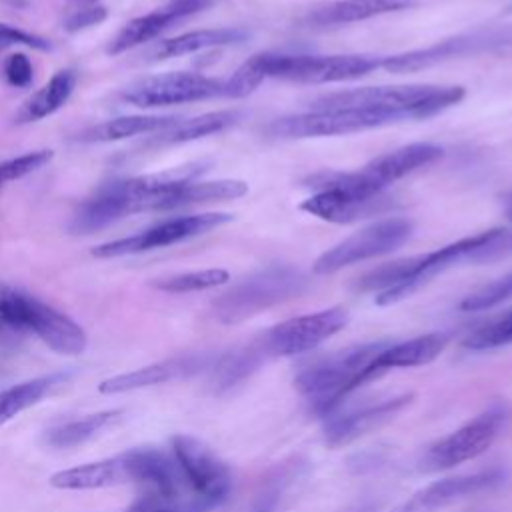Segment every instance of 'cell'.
<instances>
[{"label": "cell", "mask_w": 512, "mask_h": 512, "mask_svg": "<svg viewBox=\"0 0 512 512\" xmlns=\"http://www.w3.org/2000/svg\"><path fill=\"white\" fill-rule=\"evenodd\" d=\"M62 374H50L32 378L20 384H14L0 392V426L10 422L14 416L24 412L26 408L38 404L46 394H50L60 382Z\"/></svg>", "instance_id": "obj_32"}, {"label": "cell", "mask_w": 512, "mask_h": 512, "mask_svg": "<svg viewBox=\"0 0 512 512\" xmlns=\"http://www.w3.org/2000/svg\"><path fill=\"white\" fill-rule=\"evenodd\" d=\"M504 420V408L492 406L484 410L482 414L466 422L462 428L432 444L422 458V468L430 472L448 470L480 456L492 446V442L500 434V428L504 426Z\"/></svg>", "instance_id": "obj_12"}, {"label": "cell", "mask_w": 512, "mask_h": 512, "mask_svg": "<svg viewBox=\"0 0 512 512\" xmlns=\"http://www.w3.org/2000/svg\"><path fill=\"white\" fill-rule=\"evenodd\" d=\"M180 116H160V114H130L118 116L94 124L78 134L80 142H118L138 134H154L174 126Z\"/></svg>", "instance_id": "obj_26"}, {"label": "cell", "mask_w": 512, "mask_h": 512, "mask_svg": "<svg viewBox=\"0 0 512 512\" xmlns=\"http://www.w3.org/2000/svg\"><path fill=\"white\" fill-rule=\"evenodd\" d=\"M414 262H416V256H410V258H400V260L382 264L378 268H372L356 280V290L378 292V294L392 290L410 276Z\"/></svg>", "instance_id": "obj_34"}, {"label": "cell", "mask_w": 512, "mask_h": 512, "mask_svg": "<svg viewBox=\"0 0 512 512\" xmlns=\"http://www.w3.org/2000/svg\"><path fill=\"white\" fill-rule=\"evenodd\" d=\"M500 478L502 476L496 470L478 472V474H470V476L444 478V480L432 482L426 488L418 490L412 498L398 504L390 512H438L460 498L472 496L484 488L494 486Z\"/></svg>", "instance_id": "obj_20"}, {"label": "cell", "mask_w": 512, "mask_h": 512, "mask_svg": "<svg viewBox=\"0 0 512 512\" xmlns=\"http://www.w3.org/2000/svg\"><path fill=\"white\" fill-rule=\"evenodd\" d=\"M416 0H334L322 6H316L308 16L306 24L310 26H338L350 24L390 12H400L412 8Z\"/></svg>", "instance_id": "obj_23"}, {"label": "cell", "mask_w": 512, "mask_h": 512, "mask_svg": "<svg viewBox=\"0 0 512 512\" xmlns=\"http://www.w3.org/2000/svg\"><path fill=\"white\" fill-rule=\"evenodd\" d=\"M496 232H498V228L484 230V232H478L472 236H464L456 242H450L434 252L418 254L410 276L400 286L378 294L376 302L380 306L400 302V300L408 298L410 294H414L418 288H422L426 282H430L434 276L442 274L444 270H448L460 262H470V260L484 262V250H486L488 242L496 236Z\"/></svg>", "instance_id": "obj_13"}, {"label": "cell", "mask_w": 512, "mask_h": 512, "mask_svg": "<svg viewBox=\"0 0 512 512\" xmlns=\"http://www.w3.org/2000/svg\"><path fill=\"white\" fill-rule=\"evenodd\" d=\"M6 82L14 88H28L34 80V66L24 52L10 54L4 62Z\"/></svg>", "instance_id": "obj_41"}, {"label": "cell", "mask_w": 512, "mask_h": 512, "mask_svg": "<svg viewBox=\"0 0 512 512\" xmlns=\"http://www.w3.org/2000/svg\"><path fill=\"white\" fill-rule=\"evenodd\" d=\"M392 206H394V200L384 192L374 196H362V194H352V192L332 190V188L316 190L312 196H308L300 204L304 212L336 224L364 220V218L382 214Z\"/></svg>", "instance_id": "obj_18"}, {"label": "cell", "mask_w": 512, "mask_h": 512, "mask_svg": "<svg viewBox=\"0 0 512 512\" xmlns=\"http://www.w3.org/2000/svg\"><path fill=\"white\" fill-rule=\"evenodd\" d=\"M348 322V310L332 306L320 312L290 318L272 326L260 340L268 356H294L310 352L330 336L340 332Z\"/></svg>", "instance_id": "obj_14"}, {"label": "cell", "mask_w": 512, "mask_h": 512, "mask_svg": "<svg viewBox=\"0 0 512 512\" xmlns=\"http://www.w3.org/2000/svg\"><path fill=\"white\" fill-rule=\"evenodd\" d=\"M76 72L72 68L58 70L40 90H36L18 110V122H38L58 112L72 96L76 88Z\"/></svg>", "instance_id": "obj_28"}, {"label": "cell", "mask_w": 512, "mask_h": 512, "mask_svg": "<svg viewBox=\"0 0 512 512\" xmlns=\"http://www.w3.org/2000/svg\"><path fill=\"white\" fill-rule=\"evenodd\" d=\"M412 228V222L400 216L378 220L322 252L312 270L316 274H332L346 266L390 254L412 236Z\"/></svg>", "instance_id": "obj_8"}, {"label": "cell", "mask_w": 512, "mask_h": 512, "mask_svg": "<svg viewBox=\"0 0 512 512\" xmlns=\"http://www.w3.org/2000/svg\"><path fill=\"white\" fill-rule=\"evenodd\" d=\"M402 122L398 116L378 108H328L310 110L274 120L266 132L276 138L338 136Z\"/></svg>", "instance_id": "obj_9"}, {"label": "cell", "mask_w": 512, "mask_h": 512, "mask_svg": "<svg viewBox=\"0 0 512 512\" xmlns=\"http://www.w3.org/2000/svg\"><path fill=\"white\" fill-rule=\"evenodd\" d=\"M130 216V206L120 190L118 180L104 184L94 196L84 200L72 216L70 230L76 234L98 232L120 218Z\"/></svg>", "instance_id": "obj_22"}, {"label": "cell", "mask_w": 512, "mask_h": 512, "mask_svg": "<svg viewBox=\"0 0 512 512\" xmlns=\"http://www.w3.org/2000/svg\"><path fill=\"white\" fill-rule=\"evenodd\" d=\"M120 96L138 108H162L224 96V80L196 72H166L130 84Z\"/></svg>", "instance_id": "obj_10"}, {"label": "cell", "mask_w": 512, "mask_h": 512, "mask_svg": "<svg viewBox=\"0 0 512 512\" xmlns=\"http://www.w3.org/2000/svg\"><path fill=\"white\" fill-rule=\"evenodd\" d=\"M240 118L238 110H214L206 112L194 118H180L174 126L158 132L152 140L154 146H176V144H186L216 132L226 130L228 126L236 124Z\"/></svg>", "instance_id": "obj_29"}, {"label": "cell", "mask_w": 512, "mask_h": 512, "mask_svg": "<svg viewBox=\"0 0 512 512\" xmlns=\"http://www.w3.org/2000/svg\"><path fill=\"white\" fill-rule=\"evenodd\" d=\"M506 344H512V308L478 326L464 340V346L472 350L500 348Z\"/></svg>", "instance_id": "obj_35"}, {"label": "cell", "mask_w": 512, "mask_h": 512, "mask_svg": "<svg viewBox=\"0 0 512 512\" xmlns=\"http://www.w3.org/2000/svg\"><path fill=\"white\" fill-rule=\"evenodd\" d=\"M502 208H504V216L512 222V192L504 196V202H502Z\"/></svg>", "instance_id": "obj_43"}, {"label": "cell", "mask_w": 512, "mask_h": 512, "mask_svg": "<svg viewBox=\"0 0 512 512\" xmlns=\"http://www.w3.org/2000/svg\"><path fill=\"white\" fill-rule=\"evenodd\" d=\"M172 456L176 458L190 490L206 510L222 504L232 488V474L216 452L188 434L172 438Z\"/></svg>", "instance_id": "obj_11"}, {"label": "cell", "mask_w": 512, "mask_h": 512, "mask_svg": "<svg viewBox=\"0 0 512 512\" xmlns=\"http://www.w3.org/2000/svg\"><path fill=\"white\" fill-rule=\"evenodd\" d=\"M120 416H122V410H104V412H96V414H88L84 418L64 422L46 432V442L54 448H74V446L84 444L86 440L94 438L110 424L118 422Z\"/></svg>", "instance_id": "obj_31"}, {"label": "cell", "mask_w": 512, "mask_h": 512, "mask_svg": "<svg viewBox=\"0 0 512 512\" xmlns=\"http://www.w3.org/2000/svg\"><path fill=\"white\" fill-rule=\"evenodd\" d=\"M214 364L212 354H188V356H176L162 362H154L142 368H136L132 372L116 374L112 378H106L98 384L100 394H122L132 392L156 384H164L170 380H182L188 376H194Z\"/></svg>", "instance_id": "obj_16"}, {"label": "cell", "mask_w": 512, "mask_h": 512, "mask_svg": "<svg viewBox=\"0 0 512 512\" xmlns=\"http://www.w3.org/2000/svg\"><path fill=\"white\" fill-rule=\"evenodd\" d=\"M308 286L306 276L286 264L266 266L214 300V314L222 324H238L280 302L300 296Z\"/></svg>", "instance_id": "obj_5"}, {"label": "cell", "mask_w": 512, "mask_h": 512, "mask_svg": "<svg viewBox=\"0 0 512 512\" xmlns=\"http://www.w3.org/2000/svg\"><path fill=\"white\" fill-rule=\"evenodd\" d=\"M26 292L0 280V334H26Z\"/></svg>", "instance_id": "obj_36"}, {"label": "cell", "mask_w": 512, "mask_h": 512, "mask_svg": "<svg viewBox=\"0 0 512 512\" xmlns=\"http://www.w3.org/2000/svg\"><path fill=\"white\" fill-rule=\"evenodd\" d=\"M462 86H434V84H410V86H368L342 92L322 94L308 102L310 110L328 108H378L398 116L400 120L434 116L464 98Z\"/></svg>", "instance_id": "obj_3"}, {"label": "cell", "mask_w": 512, "mask_h": 512, "mask_svg": "<svg viewBox=\"0 0 512 512\" xmlns=\"http://www.w3.org/2000/svg\"><path fill=\"white\" fill-rule=\"evenodd\" d=\"M24 326L26 332L36 334L50 350L62 356H78L88 346V336L78 322L36 296H28Z\"/></svg>", "instance_id": "obj_15"}, {"label": "cell", "mask_w": 512, "mask_h": 512, "mask_svg": "<svg viewBox=\"0 0 512 512\" xmlns=\"http://www.w3.org/2000/svg\"><path fill=\"white\" fill-rule=\"evenodd\" d=\"M108 18V10L104 6H88L82 10L72 12L66 20H64V30L74 34L80 30H86L90 26H98L100 22H104Z\"/></svg>", "instance_id": "obj_42"}, {"label": "cell", "mask_w": 512, "mask_h": 512, "mask_svg": "<svg viewBox=\"0 0 512 512\" xmlns=\"http://www.w3.org/2000/svg\"><path fill=\"white\" fill-rule=\"evenodd\" d=\"M12 46H26L34 50H50V42L38 34L26 32L22 28L0 22V52Z\"/></svg>", "instance_id": "obj_40"}, {"label": "cell", "mask_w": 512, "mask_h": 512, "mask_svg": "<svg viewBox=\"0 0 512 512\" xmlns=\"http://www.w3.org/2000/svg\"><path fill=\"white\" fill-rule=\"evenodd\" d=\"M208 0H170L166 6L146 12L142 16L126 22L120 32L108 44V54L118 56L136 46H142L154 38H158L164 30H168L178 20L202 10Z\"/></svg>", "instance_id": "obj_19"}, {"label": "cell", "mask_w": 512, "mask_h": 512, "mask_svg": "<svg viewBox=\"0 0 512 512\" xmlns=\"http://www.w3.org/2000/svg\"><path fill=\"white\" fill-rule=\"evenodd\" d=\"M412 400V394L392 396L380 402L364 404L356 410L348 412H332L324 418V440L328 446H344L352 440L368 434L370 430L382 426L390 418H394L402 408H406Z\"/></svg>", "instance_id": "obj_17"}, {"label": "cell", "mask_w": 512, "mask_h": 512, "mask_svg": "<svg viewBox=\"0 0 512 512\" xmlns=\"http://www.w3.org/2000/svg\"><path fill=\"white\" fill-rule=\"evenodd\" d=\"M228 280H230V274L224 268H206V270H192V272H180V274L158 278L154 280V286L162 292L186 294V292L216 288L226 284Z\"/></svg>", "instance_id": "obj_33"}, {"label": "cell", "mask_w": 512, "mask_h": 512, "mask_svg": "<svg viewBox=\"0 0 512 512\" xmlns=\"http://www.w3.org/2000/svg\"><path fill=\"white\" fill-rule=\"evenodd\" d=\"M448 338L446 334H424L416 336L404 342L384 344L374 360V368L380 374L392 370V368H412V366H424L440 356L444 350Z\"/></svg>", "instance_id": "obj_25"}, {"label": "cell", "mask_w": 512, "mask_h": 512, "mask_svg": "<svg viewBox=\"0 0 512 512\" xmlns=\"http://www.w3.org/2000/svg\"><path fill=\"white\" fill-rule=\"evenodd\" d=\"M234 216L228 212H200V214H186L174 216L162 222L152 224L146 230H140L132 236L116 238L102 242L92 248V256L96 258H120L130 254H140L156 248H166L200 234H206L222 224H228Z\"/></svg>", "instance_id": "obj_6"}, {"label": "cell", "mask_w": 512, "mask_h": 512, "mask_svg": "<svg viewBox=\"0 0 512 512\" xmlns=\"http://www.w3.org/2000/svg\"><path fill=\"white\" fill-rule=\"evenodd\" d=\"M52 158H54V152L48 148H42V150H30L20 156L2 160L0 162V188L6 186L8 182L20 180V178L44 168Z\"/></svg>", "instance_id": "obj_38"}, {"label": "cell", "mask_w": 512, "mask_h": 512, "mask_svg": "<svg viewBox=\"0 0 512 512\" xmlns=\"http://www.w3.org/2000/svg\"><path fill=\"white\" fill-rule=\"evenodd\" d=\"M248 32L242 28H204V30H192L178 34L174 38H166L158 42L150 56L154 60H166V58H178L192 52H200L206 48H218L228 44H238L246 40Z\"/></svg>", "instance_id": "obj_27"}, {"label": "cell", "mask_w": 512, "mask_h": 512, "mask_svg": "<svg viewBox=\"0 0 512 512\" xmlns=\"http://www.w3.org/2000/svg\"><path fill=\"white\" fill-rule=\"evenodd\" d=\"M296 474V466H282L276 474H272L256 494L252 506L246 512H278L280 502L292 484Z\"/></svg>", "instance_id": "obj_37"}, {"label": "cell", "mask_w": 512, "mask_h": 512, "mask_svg": "<svg viewBox=\"0 0 512 512\" xmlns=\"http://www.w3.org/2000/svg\"><path fill=\"white\" fill-rule=\"evenodd\" d=\"M512 46V26H490V28H476L472 32H464L446 40H440L432 46L410 50L394 56L380 58V68L404 74L416 72L422 68H430L438 62H446L460 56H474L484 52H498Z\"/></svg>", "instance_id": "obj_7"}, {"label": "cell", "mask_w": 512, "mask_h": 512, "mask_svg": "<svg viewBox=\"0 0 512 512\" xmlns=\"http://www.w3.org/2000/svg\"><path fill=\"white\" fill-rule=\"evenodd\" d=\"M268 354L264 352L260 342H254L250 346L232 350L220 358L214 360V364L210 366L212 374H210V384L214 388L216 394H222L234 386H238L240 382H244L266 358Z\"/></svg>", "instance_id": "obj_30"}, {"label": "cell", "mask_w": 512, "mask_h": 512, "mask_svg": "<svg viewBox=\"0 0 512 512\" xmlns=\"http://www.w3.org/2000/svg\"><path fill=\"white\" fill-rule=\"evenodd\" d=\"M442 148L430 142H414L382 156H376L360 170L352 172H318L306 180V186L316 190H344L362 196L382 194L384 188L410 172L432 164L442 156Z\"/></svg>", "instance_id": "obj_4"}, {"label": "cell", "mask_w": 512, "mask_h": 512, "mask_svg": "<svg viewBox=\"0 0 512 512\" xmlns=\"http://www.w3.org/2000/svg\"><path fill=\"white\" fill-rule=\"evenodd\" d=\"M510 298H512V272L494 280L492 284H486L484 288L468 294L460 302V308L466 312H480V310L498 306Z\"/></svg>", "instance_id": "obj_39"}, {"label": "cell", "mask_w": 512, "mask_h": 512, "mask_svg": "<svg viewBox=\"0 0 512 512\" xmlns=\"http://www.w3.org/2000/svg\"><path fill=\"white\" fill-rule=\"evenodd\" d=\"M380 68V58L368 54H256L224 80V96L244 98L266 78L306 84L356 80Z\"/></svg>", "instance_id": "obj_1"}, {"label": "cell", "mask_w": 512, "mask_h": 512, "mask_svg": "<svg viewBox=\"0 0 512 512\" xmlns=\"http://www.w3.org/2000/svg\"><path fill=\"white\" fill-rule=\"evenodd\" d=\"M248 192V184L242 180H190L176 186L168 192L158 204L154 212L176 210L194 204L206 202H222V200H236Z\"/></svg>", "instance_id": "obj_24"}, {"label": "cell", "mask_w": 512, "mask_h": 512, "mask_svg": "<svg viewBox=\"0 0 512 512\" xmlns=\"http://www.w3.org/2000/svg\"><path fill=\"white\" fill-rule=\"evenodd\" d=\"M384 344L386 342H376L338 350L306 364L298 372L294 384L310 410L328 418L340 408L348 394L378 378L374 360Z\"/></svg>", "instance_id": "obj_2"}, {"label": "cell", "mask_w": 512, "mask_h": 512, "mask_svg": "<svg viewBox=\"0 0 512 512\" xmlns=\"http://www.w3.org/2000/svg\"><path fill=\"white\" fill-rule=\"evenodd\" d=\"M50 486L58 490H98L132 482L126 454L104 458L98 462L80 464L60 470L50 476Z\"/></svg>", "instance_id": "obj_21"}]
</instances>
